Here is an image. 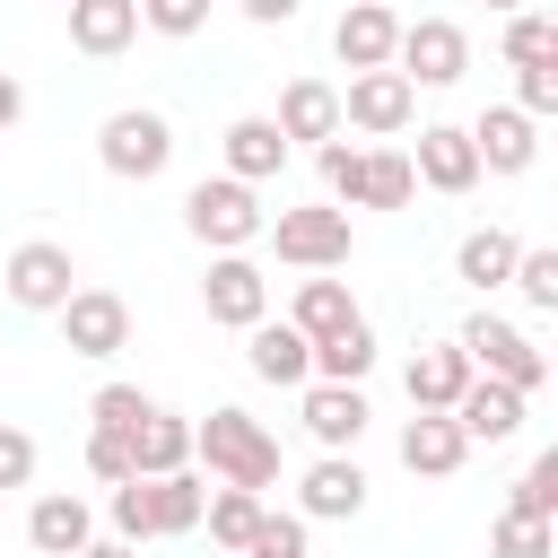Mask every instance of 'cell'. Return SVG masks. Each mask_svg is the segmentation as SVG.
Segmentation results:
<instances>
[{
	"instance_id": "cell-20",
	"label": "cell",
	"mask_w": 558,
	"mask_h": 558,
	"mask_svg": "<svg viewBox=\"0 0 558 558\" xmlns=\"http://www.w3.org/2000/svg\"><path fill=\"white\" fill-rule=\"evenodd\" d=\"M244 357H253L262 384H305V375H314V340H305L296 323H270V314L244 331Z\"/></svg>"
},
{
	"instance_id": "cell-11",
	"label": "cell",
	"mask_w": 558,
	"mask_h": 558,
	"mask_svg": "<svg viewBox=\"0 0 558 558\" xmlns=\"http://www.w3.org/2000/svg\"><path fill=\"white\" fill-rule=\"evenodd\" d=\"M401 157H410V174H418L427 192H445V201H462V192L480 183V148H471L462 122H427L418 148H401Z\"/></svg>"
},
{
	"instance_id": "cell-27",
	"label": "cell",
	"mask_w": 558,
	"mask_h": 558,
	"mask_svg": "<svg viewBox=\"0 0 558 558\" xmlns=\"http://www.w3.org/2000/svg\"><path fill=\"white\" fill-rule=\"evenodd\" d=\"M201 497H209V480H192V462L157 471L148 480V532H201Z\"/></svg>"
},
{
	"instance_id": "cell-39",
	"label": "cell",
	"mask_w": 558,
	"mask_h": 558,
	"mask_svg": "<svg viewBox=\"0 0 558 558\" xmlns=\"http://www.w3.org/2000/svg\"><path fill=\"white\" fill-rule=\"evenodd\" d=\"M140 26H157V35H201V26H209V0H140Z\"/></svg>"
},
{
	"instance_id": "cell-5",
	"label": "cell",
	"mask_w": 558,
	"mask_h": 558,
	"mask_svg": "<svg viewBox=\"0 0 558 558\" xmlns=\"http://www.w3.org/2000/svg\"><path fill=\"white\" fill-rule=\"evenodd\" d=\"M262 235H270V244H279V262H296V270H340V262H349V244H357L340 201H314V209H279Z\"/></svg>"
},
{
	"instance_id": "cell-46",
	"label": "cell",
	"mask_w": 558,
	"mask_h": 558,
	"mask_svg": "<svg viewBox=\"0 0 558 558\" xmlns=\"http://www.w3.org/2000/svg\"><path fill=\"white\" fill-rule=\"evenodd\" d=\"M488 9H532V0H488Z\"/></svg>"
},
{
	"instance_id": "cell-21",
	"label": "cell",
	"mask_w": 558,
	"mask_h": 558,
	"mask_svg": "<svg viewBox=\"0 0 558 558\" xmlns=\"http://www.w3.org/2000/svg\"><path fill=\"white\" fill-rule=\"evenodd\" d=\"M26 541H35L44 558H78V549L96 541V514H87V497H70V488L35 497V514H26Z\"/></svg>"
},
{
	"instance_id": "cell-40",
	"label": "cell",
	"mask_w": 558,
	"mask_h": 558,
	"mask_svg": "<svg viewBox=\"0 0 558 558\" xmlns=\"http://www.w3.org/2000/svg\"><path fill=\"white\" fill-rule=\"evenodd\" d=\"M514 105L541 122V113H558V61H541V70H514Z\"/></svg>"
},
{
	"instance_id": "cell-17",
	"label": "cell",
	"mask_w": 558,
	"mask_h": 558,
	"mask_svg": "<svg viewBox=\"0 0 558 558\" xmlns=\"http://www.w3.org/2000/svg\"><path fill=\"white\" fill-rule=\"evenodd\" d=\"M462 453H471V436L453 427V410H418V418L401 427V462H410L418 480H453Z\"/></svg>"
},
{
	"instance_id": "cell-4",
	"label": "cell",
	"mask_w": 558,
	"mask_h": 558,
	"mask_svg": "<svg viewBox=\"0 0 558 558\" xmlns=\"http://www.w3.org/2000/svg\"><path fill=\"white\" fill-rule=\"evenodd\" d=\"M453 349L471 357V375H497V384H514V392H541V375H549L541 340H532L523 323H506V314H471V323L453 331Z\"/></svg>"
},
{
	"instance_id": "cell-34",
	"label": "cell",
	"mask_w": 558,
	"mask_h": 558,
	"mask_svg": "<svg viewBox=\"0 0 558 558\" xmlns=\"http://www.w3.org/2000/svg\"><path fill=\"white\" fill-rule=\"evenodd\" d=\"M235 558H305V514H270V506H262Z\"/></svg>"
},
{
	"instance_id": "cell-2",
	"label": "cell",
	"mask_w": 558,
	"mask_h": 558,
	"mask_svg": "<svg viewBox=\"0 0 558 558\" xmlns=\"http://www.w3.org/2000/svg\"><path fill=\"white\" fill-rule=\"evenodd\" d=\"M183 227H192L209 253H244V244H262L270 209H262L253 183H235V174H201V183L183 192Z\"/></svg>"
},
{
	"instance_id": "cell-7",
	"label": "cell",
	"mask_w": 558,
	"mask_h": 558,
	"mask_svg": "<svg viewBox=\"0 0 558 558\" xmlns=\"http://www.w3.org/2000/svg\"><path fill=\"white\" fill-rule=\"evenodd\" d=\"M418 122V87L401 70H349V96H340V131H366V140H392Z\"/></svg>"
},
{
	"instance_id": "cell-23",
	"label": "cell",
	"mask_w": 558,
	"mask_h": 558,
	"mask_svg": "<svg viewBox=\"0 0 558 558\" xmlns=\"http://www.w3.org/2000/svg\"><path fill=\"white\" fill-rule=\"evenodd\" d=\"M401 384H410V410H453V392L471 384V357H462L453 340H436V349H418V357H410V375H401Z\"/></svg>"
},
{
	"instance_id": "cell-10",
	"label": "cell",
	"mask_w": 558,
	"mask_h": 558,
	"mask_svg": "<svg viewBox=\"0 0 558 558\" xmlns=\"http://www.w3.org/2000/svg\"><path fill=\"white\" fill-rule=\"evenodd\" d=\"M201 305H209V323H227V331H253V323L270 314V279H262V262H253V253H209Z\"/></svg>"
},
{
	"instance_id": "cell-13",
	"label": "cell",
	"mask_w": 558,
	"mask_h": 558,
	"mask_svg": "<svg viewBox=\"0 0 558 558\" xmlns=\"http://www.w3.org/2000/svg\"><path fill=\"white\" fill-rule=\"evenodd\" d=\"M523 401H532V392H514V384H497V375H471V384L453 392V427H462L471 445H506V436L523 427Z\"/></svg>"
},
{
	"instance_id": "cell-24",
	"label": "cell",
	"mask_w": 558,
	"mask_h": 558,
	"mask_svg": "<svg viewBox=\"0 0 558 558\" xmlns=\"http://www.w3.org/2000/svg\"><path fill=\"white\" fill-rule=\"evenodd\" d=\"M183 462H192V418L148 410V418L131 427V471H140V480H157V471H183Z\"/></svg>"
},
{
	"instance_id": "cell-12",
	"label": "cell",
	"mask_w": 558,
	"mask_h": 558,
	"mask_svg": "<svg viewBox=\"0 0 558 558\" xmlns=\"http://www.w3.org/2000/svg\"><path fill=\"white\" fill-rule=\"evenodd\" d=\"M296 418H305V436H314L323 453H349V445L366 436L375 410H366L357 384H314V375H305V410H296Z\"/></svg>"
},
{
	"instance_id": "cell-18",
	"label": "cell",
	"mask_w": 558,
	"mask_h": 558,
	"mask_svg": "<svg viewBox=\"0 0 558 558\" xmlns=\"http://www.w3.org/2000/svg\"><path fill=\"white\" fill-rule=\"evenodd\" d=\"M70 9V44L87 52V61H113V52H131V35H140V0H61Z\"/></svg>"
},
{
	"instance_id": "cell-45",
	"label": "cell",
	"mask_w": 558,
	"mask_h": 558,
	"mask_svg": "<svg viewBox=\"0 0 558 558\" xmlns=\"http://www.w3.org/2000/svg\"><path fill=\"white\" fill-rule=\"evenodd\" d=\"M78 558H140V549H131V541H87Z\"/></svg>"
},
{
	"instance_id": "cell-42",
	"label": "cell",
	"mask_w": 558,
	"mask_h": 558,
	"mask_svg": "<svg viewBox=\"0 0 558 558\" xmlns=\"http://www.w3.org/2000/svg\"><path fill=\"white\" fill-rule=\"evenodd\" d=\"M26 480H35V436L26 427H0V497L26 488Z\"/></svg>"
},
{
	"instance_id": "cell-14",
	"label": "cell",
	"mask_w": 558,
	"mask_h": 558,
	"mask_svg": "<svg viewBox=\"0 0 558 558\" xmlns=\"http://www.w3.org/2000/svg\"><path fill=\"white\" fill-rule=\"evenodd\" d=\"M392 35H401V17L384 0H349L331 26V52H340V70H392Z\"/></svg>"
},
{
	"instance_id": "cell-37",
	"label": "cell",
	"mask_w": 558,
	"mask_h": 558,
	"mask_svg": "<svg viewBox=\"0 0 558 558\" xmlns=\"http://www.w3.org/2000/svg\"><path fill=\"white\" fill-rule=\"evenodd\" d=\"M113 541H131V549H140V541H157V532H148V480H140V471H131V480H113Z\"/></svg>"
},
{
	"instance_id": "cell-3",
	"label": "cell",
	"mask_w": 558,
	"mask_h": 558,
	"mask_svg": "<svg viewBox=\"0 0 558 558\" xmlns=\"http://www.w3.org/2000/svg\"><path fill=\"white\" fill-rule=\"evenodd\" d=\"M96 157H105L113 183H157V174L174 166V122H166L157 105H122V113H105Z\"/></svg>"
},
{
	"instance_id": "cell-19",
	"label": "cell",
	"mask_w": 558,
	"mask_h": 558,
	"mask_svg": "<svg viewBox=\"0 0 558 558\" xmlns=\"http://www.w3.org/2000/svg\"><path fill=\"white\" fill-rule=\"evenodd\" d=\"M270 122H279V140H288V148H296V140H314V148H323V140L340 131V87H323V78H288Z\"/></svg>"
},
{
	"instance_id": "cell-9",
	"label": "cell",
	"mask_w": 558,
	"mask_h": 558,
	"mask_svg": "<svg viewBox=\"0 0 558 558\" xmlns=\"http://www.w3.org/2000/svg\"><path fill=\"white\" fill-rule=\"evenodd\" d=\"M0 288H9V305H26V314H52V305L78 288V262H70V244L35 235V244H17V253H9Z\"/></svg>"
},
{
	"instance_id": "cell-28",
	"label": "cell",
	"mask_w": 558,
	"mask_h": 558,
	"mask_svg": "<svg viewBox=\"0 0 558 558\" xmlns=\"http://www.w3.org/2000/svg\"><path fill=\"white\" fill-rule=\"evenodd\" d=\"M514 253H523V244H514L506 227H471V235H462V253H453V270H462L471 288H506Z\"/></svg>"
},
{
	"instance_id": "cell-43",
	"label": "cell",
	"mask_w": 558,
	"mask_h": 558,
	"mask_svg": "<svg viewBox=\"0 0 558 558\" xmlns=\"http://www.w3.org/2000/svg\"><path fill=\"white\" fill-rule=\"evenodd\" d=\"M235 9H244L253 26H288V17H296V0H235Z\"/></svg>"
},
{
	"instance_id": "cell-31",
	"label": "cell",
	"mask_w": 558,
	"mask_h": 558,
	"mask_svg": "<svg viewBox=\"0 0 558 558\" xmlns=\"http://www.w3.org/2000/svg\"><path fill=\"white\" fill-rule=\"evenodd\" d=\"M506 61H514V70L558 61V17H541V9H506Z\"/></svg>"
},
{
	"instance_id": "cell-33",
	"label": "cell",
	"mask_w": 558,
	"mask_h": 558,
	"mask_svg": "<svg viewBox=\"0 0 558 558\" xmlns=\"http://www.w3.org/2000/svg\"><path fill=\"white\" fill-rule=\"evenodd\" d=\"M148 410H157V401H148L140 384H96V401H87V427H105V436H131Z\"/></svg>"
},
{
	"instance_id": "cell-26",
	"label": "cell",
	"mask_w": 558,
	"mask_h": 558,
	"mask_svg": "<svg viewBox=\"0 0 558 558\" xmlns=\"http://www.w3.org/2000/svg\"><path fill=\"white\" fill-rule=\"evenodd\" d=\"M366 366H375V331H366V314H349L340 331L314 340V384H366Z\"/></svg>"
},
{
	"instance_id": "cell-44",
	"label": "cell",
	"mask_w": 558,
	"mask_h": 558,
	"mask_svg": "<svg viewBox=\"0 0 558 558\" xmlns=\"http://www.w3.org/2000/svg\"><path fill=\"white\" fill-rule=\"evenodd\" d=\"M17 113H26V87H17V78H9V70H0V131H9V122H17Z\"/></svg>"
},
{
	"instance_id": "cell-1",
	"label": "cell",
	"mask_w": 558,
	"mask_h": 558,
	"mask_svg": "<svg viewBox=\"0 0 558 558\" xmlns=\"http://www.w3.org/2000/svg\"><path fill=\"white\" fill-rule=\"evenodd\" d=\"M192 453L209 462V480H227V488H270L279 480V445H270V427L253 418V410H209V418H192Z\"/></svg>"
},
{
	"instance_id": "cell-16",
	"label": "cell",
	"mask_w": 558,
	"mask_h": 558,
	"mask_svg": "<svg viewBox=\"0 0 558 558\" xmlns=\"http://www.w3.org/2000/svg\"><path fill=\"white\" fill-rule=\"evenodd\" d=\"M296 506H305V523H349V514H366V471H357L349 453H323V462L305 471Z\"/></svg>"
},
{
	"instance_id": "cell-8",
	"label": "cell",
	"mask_w": 558,
	"mask_h": 558,
	"mask_svg": "<svg viewBox=\"0 0 558 558\" xmlns=\"http://www.w3.org/2000/svg\"><path fill=\"white\" fill-rule=\"evenodd\" d=\"M52 314H61V349L70 357H122L131 349V305L113 288H70Z\"/></svg>"
},
{
	"instance_id": "cell-22",
	"label": "cell",
	"mask_w": 558,
	"mask_h": 558,
	"mask_svg": "<svg viewBox=\"0 0 558 558\" xmlns=\"http://www.w3.org/2000/svg\"><path fill=\"white\" fill-rule=\"evenodd\" d=\"M279 166H288L279 122H270V113H235V122H227V174H235V183H270Z\"/></svg>"
},
{
	"instance_id": "cell-30",
	"label": "cell",
	"mask_w": 558,
	"mask_h": 558,
	"mask_svg": "<svg viewBox=\"0 0 558 558\" xmlns=\"http://www.w3.org/2000/svg\"><path fill=\"white\" fill-rule=\"evenodd\" d=\"M253 514H262V488H227V480H218V488L201 497V523H209V541H218V549H244Z\"/></svg>"
},
{
	"instance_id": "cell-25",
	"label": "cell",
	"mask_w": 558,
	"mask_h": 558,
	"mask_svg": "<svg viewBox=\"0 0 558 558\" xmlns=\"http://www.w3.org/2000/svg\"><path fill=\"white\" fill-rule=\"evenodd\" d=\"M410 201H418V174H410V157H401V148H366L349 209H410Z\"/></svg>"
},
{
	"instance_id": "cell-15",
	"label": "cell",
	"mask_w": 558,
	"mask_h": 558,
	"mask_svg": "<svg viewBox=\"0 0 558 558\" xmlns=\"http://www.w3.org/2000/svg\"><path fill=\"white\" fill-rule=\"evenodd\" d=\"M471 148H480V174H523L532 148H541V122H532L523 105H488V113L471 122Z\"/></svg>"
},
{
	"instance_id": "cell-41",
	"label": "cell",
	"mask_w": 558,
	"mask_h": 558,
	"mask_svg": "<svg viewBox=\"0 0 558 558\" xmlns=\"http://www.w3.org/2000/svg\"><path fill=\"white\" fill-rule=\"evenodd\" d=\"M87 471L113 488V480H131V436H105V427H87Z\"/></svg>"
},
{
	"instance_id": "cell-35",
	"label": "cell",
	"mask_w": 558,
	"mask_h": 558,
	"mask_svg": "<svg viewBox=\"0 0 558 558\" xmlns=\"http://www.w3.org/2000/svg\"><path fill=\"white\" fill-rule=\"evenodd\" d=\"M314 157H323V201H340V209H349V192H357V166H366V148L331 131V140H323Z\"/></svg>"
},
{
	"instance_id": "cell-36",
	"label": "cell",
	"mask_w": 558,
	"mask_h": 558,
	"mask_svg": "<svg viewBox=\"0 0 558 558\" xmlns=\"http://www.w3.org/2000/svg\"><path fill=\"white\" fill-rule=\"evenodd\" d=\"M506 514H532V523H549V514H558V453H541V462L514 480V506H506Z\"/></svg>"
},
{
	"instance_id": "cell-32",
	"label": "cell",
	"mask_w": 558,
	"mask_h": 558,
	"mask_svg": "<svg viewBox=\"0 0 558 558\" xmlns=\"http://www.w3.org/2000/svg\"><path fill=\"white\" fill-rule=\"evenodd\" d=\"M506 279H514V296H523L532 314H558V253H549V244H523Z\"/></svg>"
},
{
	"instance_id": "cell-6",
	"label": "cell",
	"mask_w": 558,
	"mask_h": 558,
	"mask_svg": "<svg viewBox=\"0 0 558 558\" xmlns=\"http://www.w3.org/2000/svg\"><path fill=\"white\" fill-rule=\"evenodd\" d=\"M392 70H401L410 87H453V78L471 70V35H462L453 17H410V26L392 35Z\"/></svg>"
},
{
	"instance_id": "cell-29",
	"label": "cell",
	"mask_w": 558,
	"mask_h": 558,
	"mask_svg": "<svg viewBox=\"0 0 558 558\" xmlns=\"http://www.w3.org/2000/svg\"><path fill=\"white\" fill-rule=\"evenodd\" d=\"M349 314H357V305H349V279H323V270H314V279L296 288V305H288V323H296L305 340H323V331H340Z\"/></svg>"
},
{
	"instance_id": "cell-38",
	"label": "cell",
	"mask_w": 558,
	"mask_h": 558,
	"mask_svg": "<svg viewBox=\"0 0 558 558\" xmlns=\"http://www.w3.org/2000/svg\"><path fill=\"white\" fill-rule=\"evenodd\" d=\"M488 558H549V523H532V514H497Z\"/></svg>"
}]
</instances>
